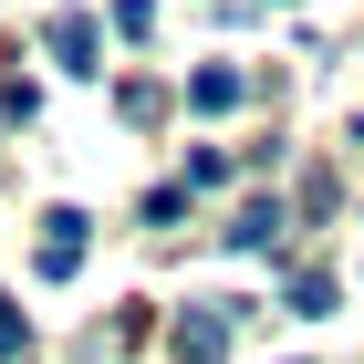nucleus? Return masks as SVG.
<instances>
[{"instance_id":"1","label":"nucleus","mask_w":364,"mask_h":364,"mask_svg":"<svg viewBox=\"0 0 364 364\" xmlns=\"http://www.w3.org/2000/svg\"><path fill=\"white\" fill-rule=\"evenodd\" d=\"M240 323H250V302H188V312H177V333H167V343H177V364H219Z\"/></svg>"},{"instance_id":"6","label":"nucleus","mask_w":364,"mask_h":364,"mask_svg":"<svg viewBox=\"0 0 364 364\" xmlns=\"http://www.w3.org/2000/svg\"><path fill=\"white\" fill-rule=\"evenodd\" d=\"M333 302H343L333 271H291V312H302V323H312V312H333Z\"/></svg>"},{"instance_id":"2","label":"nucleus","mask_w":364,"mask_h":364,"mask_svg":"<svg viewBox=\"0 0 364 364\" xmlns=\"http://www.w3.org/2000/svg\"><path fill=\"white\" fill-rule=\"evenodd\" d=\"M84 208H53V219H42V240H31V260H42V281H73L84 271Z\"/></svg>"},{"instance_id":"5","label":"nucleus","mask_w":364,"mask_h":364,"mask_svg":"<svg viewBox=\"0 0 364 364\" xmlns=\"http://www.w3.org/2000/svg\"><path fill=\"white\" fill-rule=\"evenodd\" d=\"M229 240H240V250H271V240H281V208H271V198H250V208H240V229H229Z\"/></svg>"},{"instance_id":"4","label":"nucleus","mask_w":364,"mask_h":364,"mask_svg":"<svg viewBox=\"0 0 364 364\" xmlns=\"http://www.w3.org/2000/svg\"><path fill=\"white\" fill-rule=\"evenodd\" d=\"M240 94H250V73H229V63H198V73H188V105L198 114H229Z\"/></svg>"},{"instance_id":"8","label":"nucleus","mask_w":364,"mask_h":364,"mask_svg":"<svg viewBox=\"0 0 364 364\" xmlns=\"http://www.w3.org/2000/svg\"><path fill=\"white\" fill-rule=\"evenodd\" d=\"M114 31H125V42H146V31H156V11H146V0H114Z\"/></svg>"},{"instance_id":"3","label":"nucleus","mask_w":364,"mask_h":364,"mask_svg":"<svg viewBox=\"0 0 364 364\" xmlns=\"http://www.w3.org/2000/svg\"><path fill=\"white\" fill-rule=\"evenodd\" d=\"M42 53H53L63 73H94V53H105V21H94V11H53V31H42Z\"/></svg>"},{"instance_id":"7","label":"nucleus","mask_w":364,"mask_h":364,"mask_svg":"<svg viewBox=\"0 0 364 364\" xmlns=\"http://www.w3.org/2000/svg\"><path fill=\"white\" fill-rule=\"evenodd\" d=\"M21 343L31 333H21V312H11V291H0V364H21Z\"/></svg>"}]
</instances>
